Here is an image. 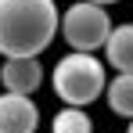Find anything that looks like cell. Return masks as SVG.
Here are the masks:
<instances>
[{"instance_id": "cell-3", "label": "cell", "mask_w": 133, "mask_h": 133, "mask_svg": "<svg viewBox=\"0 0 133 133\" xmlns=\"http://www.w3.org/2000/svg\"><path fill=\"white\" fill-rule=\"evenodd\" d=\"M58 32L65 36V43L76 54H94V50H104V40L111 32V18L104 7L79 0V4L65 7V15L58 18Z\"/></svg>"}, {"instance_id": "cell-7", "label": "cell", "mask_w": 133, "mask_h": 133, "mask_svg": "<svg viewBox=\"0 0 133 133\" xmlns=\"http://www.w3.org/2000/svg\"><path fill=\"white\" fill-rule=\"evenodd\" d=\"M104 97H108L111 115L133 119V72H119L108 87H104Z\"/></svg>"}, {"instance_id": "cell-10", "label": "cell", "mask_w": 133, "mask_h": 133, "mask_svg": "<svg viewBox=\"0 0 133 133\" xmlns=\"http://www.w3.org/2000/svg\"><path fill=\"white\" fill-rule=\"evenodd\" d=\"M126 133H133V119H130V130H126Z\"/></svg>"}, {"instance_id": "cell-6", "label": "cell", "mask_w": 133, "mask_h": 133, "mask_svg": "<svg viewBox=\"0 0 133 133\" xmlns=\"http://www.w3.org/2000/svg\"><path fill=\"white\" fill-rule=\"evenodd\" d=\"M104 58L115 72H133V22L111 25L104 40Z\"/></svg>"}, {"instance_id": "cell-5", "label": "cell", "mask_w": 133, "mask_h": 133, "mask_svg": "<svg viewBox=\"0 0 133 133\" xmlns=\"http://www.w3.org/2000/svg\"><path fill=\"white\" fill-rule=\"evenodd\" d=\"M40 108L32 97L22 94H0V133H36Z\"/></svg>"}, {"instance_id": "cell-1", "label": "cell", "mask_w": 133, "mask_h": 133, "mask_svg": "<svg viewBox=\"0 0 133 133\" xmlns=\"http://www.w3.org/2000/svg\"><path fill=\"white\" fill-rule=\"evenodd\" d=\"M54 0H0V54L40 58L58 36Z\"/></svg>"}, {"instance_id": "cell-9", "label": "cell", "mask_w": 133, "mask_h": 133, "mask_svg": "<svg viewBox=\"0 0 133 133\" xmlns=\"http://www.w3.org/2000/svg\"><path fill=\"white\" fill-rule=\"evenodd\" d=\"M87 4H97V7H108V4H119V0H87Z\"/></svg>"}, {"instance_id": "cell-8", "label": "cell", "mask_w": 133, "mask_h": 133, "mask_svg": "<svg viewBox=\"0 0 133 133\" xmlns=\"http://www.w3.org/2000/svg\"><path fill=\"white\" fill-rule=\"evenodd\" d=\"M50 133H94L87 108H61L50 119Z\"/></svg>"}, {"instance_id": "cell-4", "label": "cell", "mask_w": 133, "mask_h": 133, "mask_svg": "<svg viewBox=\"0 0 133 133\" xmlns=\"http://www.w3.org/2000/svg\"><path fill=\"white\" fill-rule=\"evenodd\" d=\"M43 65L40 58H4L0 65V83H4V94H22V97H32L40 83H43Z\"/></svg>"}, {"instance_id": "cell-2", "label": "cell", "mask_w": 133, "mask_h": 133, "mask_svg": "<svg viewBox=\"0 0 133 133\" xmlns=\"http://www.w3.org/2000/svg\"><path fill=\"white\" fill-rule=\"evenodd\" d=\"M50 87L54 94L65 101V108H83V104H94L104 87H108V72H104V61H97L94 54H65L58 58V65L50 68Z\"/></svg>"}]
</instances>
